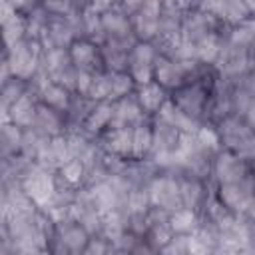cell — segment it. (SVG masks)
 Here are the masks:
<instances>
[{
    "instance_id": "cell-1",
    "label": "cell",
    "mask_w": 255,
    "mask_h": 255,
    "mask_svg": "<svg viewBox=\"0 0 255 255\" xmlns=\"http://www.w3.org/2000/svg\"><path fill=\"white\" fill-rule=\"evenodd\" d=\"M22 191L32 199L34 205L38 207H48L56 195H58V185L54 181V175L44 169V167H32L22 181Z\"/></svg>"
},
{
    "instance_id": "cell-2",
    "label": "cell",
    "mask_w": 255,
    "mask_h": 255,
    "mask_svg": "<svg viewBox=\"0 0 255 255\" xmlns=\"http://www.w3.org/2000/svg\"><path fill=\"white\" fill-rule=\"evenodd\" d=\"M157 50L149 42H137L129 52V76L135 84L143 86L153 82V70L157 62Z\"/></svg>"
},
{
    "instance_id": "cell-3",
    "label": "cell",
    "mask_w": 255,
    "mask_h": 255,
    "mask_svg": "<svg viewBox=\"0 0 255 255\" xmlns=\"http://www.w3.org/2000/svg\"><path fill=\"white\" fill-rule=\"evenodd\" d=\"M149 191V199H151V207L161 209V211H175L181 207V195H179V181L175 177L169 175H161L151 179V183L147 185Z\"/></svg>"
},
{
    "instance_id": "cell-4",
    "label": "cell",
    "mask_w": 255,
    "mask_h": 255,
    "mask_svg": "<svg viewBox=\"0 0 255 255\" xmlns=\"http://www.w3.org/2000/svg\"><path fill=\"white\" fill-rule=\"evenodd\" d=\"M159 2H143L141 8L131 16V30L137 42H149L159 36Z\"/></svg>"
},
{
    "instance_id": "cell-5",
    "label": "cell",
    "mask_w": 255,
    "mask_h": 255,
    "mask_svg": "<svg viewBox=\"0 0 255 255\" xmlns=\"http://www.w3.org/2000/svg\"><path fill=\"white\" fill-rule=\"evenodd\" d=\"M255 197V183L253 177L247 175L239 181L219 185V201L229 209V211H247L249 203Z\"/></svg>"
},
{
    "instance_id": "cell-6",
    "label": "cell",
    "mask_w": 255,
    "mask_h": 255,
    "mask_svg": "<svg viewBox=\"0 0 255 255\" xmlns=\"http://www.w3.org/2000/svg\"><path fill=\"white\" fill-rule=\"evenodd\" d=\"M217 131H219L221 143H225L229 151H235V153H239L255 135V129H251L249 124L237 116H225Z\"/></svg>"
},
{
    "instance_id": "cell-7",
    "label": "cell",
    "mask_w": 255,
    "mask_h": 255,
    "mask_svg": "<svg viewBox=\"0 0 255 255\" xmlns=\"http://www.w3.org/2000/svg\"><path fill=\"white\" fill-rule=\"evenodd\" d=\"M173 104L193 120H199L201 112L207 108V88L201 82H185L181 88L175 90Z\"/></svg>"
},
{
    "instance_id": "cell-8",
    "label": "cell",
    "mask_w": 255,
    "mask_h": 255,
    "mask_svg": "<svg viewBox=\"0 0 255 255\" xmlns=\"http://www.w3.org/2000/svg\"><path fill=\"white\" fill-rule=\"evenodd\" d=\"M249 58H251V50L249 48L235 46V44L227 42L223 46V50L219 52L215 64H217V70L223 76H237V74L245 72V68L249 66Z\"/></svg>"
},
{
    "instance_id": "cell-9",
    "label": "cell",
    "mask_w": 255,
    "mask_h": 255,
    "mask_svg": "<svg viewBox=\"0 0 255 255\" xmlns=\"http://www.w3.org/2000/svg\"><path fill=\"white\" fill-rule=\"evenodd\" d=\"M213 173L215 177L219 179L221 185L225 183H233V181H239L243 177H247V167L243 163V157L235 151H219L215 163H213Z\"/></svg>"
},
{
    "instance_id": "cell-10",
    "label": "cell",
    "mask_w": 255,
    "mask_h": 255,
    "mask_svg": "<svg viewBox=\"0 0 255 255\" xmlns=\"http://www.w3.org/2000/svg\"><path fill=\"white\" fill-rule=\"evenodd\" d=\"M145 112L141 110L135 96H128L120 102H114V120L110 128H135L143 124Z\"/></svg>"
},
{
    "instance_id": "cell-11",
    "label": "cell",
    "mask_w": 255,
    "mask_h": 255,
    "mask_svg": "<svg viewBox=\"0 0 255 255\" xmlns=\"http://www.w3.org/2000/svg\"><path fill=\"white\" fill-rule=\"evenodd\" d=\"M68 50L76 70L98 72V64H102V50L98 44L92 40H76Z\"/></svg>"
},
{
    "instance_id": "cell-12",
    "label": "cell",
    "mask_w": 255,
    "mask_h": 255,
    "mask_svg": "<svg viewBox=\"0 0 255 255\" xmlns=\"http://www.w3.org/2000/svg\"><path fill=\"white\" fill-rule=\"evenodd\" d=\"M157 120L163 122V124H167V126H171V128H175L181 133H195L201 128L199 122L193 120L191 116H187L183 110H179L173 104V100H165V104L157 112Z\"/></svg>"
},
{
    "instance_id": "cell-13",
    "label": "cell",
    "mask_w": 255,
    "mask_h": 255,
    "mask_svg": "<svg viewBox=\"0 0 255 255\" xmlns=\"http://www.w3.org/2000/svg\"><path fill=\"white\" fill-rule=\"evenodd\" d=\"M104 147L110 155L120 159H131L133 153V128H110L104 139Z\"/></svg>"
},
{
    "instance_id": "cell-14",
    "label": "cell",
    "mask_w": 255,
    "mask_h": 255,
    "mask_svg": "<svg viewBox=\"0 0 255 255\" xmlns=\"http://www.w3.org/2000/svg\"><path fill=\"white\" fill-rule=\"evenodd\" d=\"M88 243H90V235L76 221H66V225L60 223V247L66 253L80 255Z\"/></svg>"
},
{
    "instance_id": "cell-15",
    "label": "cell",
    "mask_w": 255,
    "mask_h": 255,
    "mask_svg": "<svg viewBox=\"0 0 255 255\" xmlns=\"http://www.w3.org/2000/svg\"><path fill=\"white\" fill-rule=\"evenodd\" d=\"M62 126H64V118L60 112L48 108V106H38V112H36V118H34V124H32V129L38 131L40 135L44 137H56L60 135L62 131Z\"/></svg>"
},
{
    "instance_id": "cell-16",
    "label": "cell",
    "mask_w": 255,
    "mask_h": 255,
    "mask_svg": "<svg viewBox=\"0 0 255 255\" xmlns=\"http://www.w3.org/2000/svg\"><path fill=\"white\" fill-rule=\"evenodd\" d=\"M36 112H38V106L32 102L30 94L24 92V94L10 106L8 120H12L18 128H32L34 118H36Z\"/></svg>"
},
{
    "instance_id": "cell-17",
    "label": "cell",
    "mask_w": 255,
    "mask_h": 255,
    "mask_svg": "<svg viewBox=\"0 0 255 255\" xmlns=\"http://www.w3.org/2000/svg\"><path fill=\"white\" fill-rule=\"evenodd\" d=\"M137 102L141 106V110L145 114H157L159 108L165 104V96H163V88L157 84V82H149V84H143L139 86L137 90Z\"/></svg>"
},
{
    "instance_id": "cell-18",
    "label": "cell",
    "mask_w": 255,
    "mask_h": 255,
    "mask_svg": "<svg viewBox=\"0 0 255 255\" xmlns=\"http://www.w3.org/2000/svg\"><path fill=\"white\" fill-rule=\"evenodd\" d=\"M112 120H114V102L104 100V102H98L94 106V110L90 112V116L84 122V128L90 133H98L104 128L112 126Z\"/></svg>"
},
{
    "instance_id": "cell-19",
    "label": "cell",
    "mask_w": 255,
    "mask_h": 255,
    "mask_svg": "<svg viewBox=\"0 0 255 255\" xmlns=\"http://www.w3.org/2000/svg\"><path fill=\"white\" fill-rule=\"evenodd\" d=\"M167 223H169L173 235H189L191 231H195L199 227V217H197L195 209L179 207L169 213Z\"/></svg>"
},
{
    "instance_id": "cell-20",
    "label": "cell",
    "mask_w": 255,
    "mask_h": 255,
    "mask_svg": "<svg viewBox=\"0 0 255 255\" xmlns=\"http://www.w3.org/2000/svg\"><path fill=\"white\" fill-rule=\"evenodd\" d=\"M40 98H42V104L60 112V114H66L72 106V100H70V92L54 82H50L42 92H40Z\"/></svg>"
},
{
    "instance_id": "cell-21",
    "label": "cell",
    "mask_w": 255,
    "mask_h": 255,
    "mask_svg": "<svg viewBox=\"0 0 255 255\" xmlns=\"http://www.w3.org/2000/svg\"><path fill=\"white\" fill-rule=\"evenodd\" d=\"M179 195H181V207H189V209H195L205 197L203 185L197 177H185L183 181H179Z\"/></svg>"
},
{
    "instance_id": "cell-22",
    "label": "cell",
    "mask_w": 255,
    "mask_h": 255,
    "mask_svg": "<svg viewBox=\"0 0 255 255\" xmlns=\"http://www.w3.org/2000/svg\"><path fill=\"white\" fill-rule=\"evenodd\" d=\"M229 42L251 50V46H255V16H249L243 22L235 24L229 32Z\"/></svg>"
},
{
    "instance_id": "cell-23",
    "label": "cell",
    "mask_w": 255,
    "mask_h": 255,
    "mask_svg": "<svg viewBox=\"0 0 255 255\" xmlns=\"http://www.w3.org/2000/svg\"><path fill=\"white\" fill-rule=\"evenodd\" d=\"M153 145V128L147 124H139L133 128V153L131 159H139L151 151Z\"/></svg>"
},
{
    "instance_id": "cell-24",
    "label": "cell",
    "mask_w": 255,
    "mask_h": 255,
    "mask_svg": "<svg viewBox=\"0 0 255 255\" xmlns=\"http://www.w3.org/2000/svg\"><path fill=\"white\" fill-rule=\"evenodd\" d=\"M135 82L129 76V72H112V90H110V102H120L128 96H131Z\"/></svg>"
},
{
    "instance_id": "cell-25",
    "label": "cell",
    "mask_w": 255,
    "mask_h": 255,
    "mask_svg": "<svg viewBox=\"0 0 255 255\" xmlns=\"http://www.w3.org/2000/svg\"><path fill=\"white\" fill-rule=\"evenodd\" d=\"M195 137H197V143L203 151H217L219 149V143H221V137H219V131L213 129V128H207V126H201L197 131H195Z\"/></svg>"
},
{
    "instance_id": "cell-26",
    "label": "cell",
    "mask_w": 255,
    "mask_h": 255,
    "mask_svg": "<svg viewBox=\"0 0 255 255\" xmlns=\"http://www.w3.org/2000/svg\"><path fill=\"white\" fill-rule=\"evenodd\" d=\"M60 173H62V177H64L66 183L76 185V183L82 181V177L86 173V165L80 159H70L64 165H60Z\"/></svg>"
},
{
    "instance_id": "cell-27",
    "label": "cell",
    "mask_w": 255,
    "mask_h": 255,
    "mask_svg": "<svg viewBox=\"0 0 255 255\" xmlns=\"http://www.w3.org/2000/svg\"><path fill=\"white\" fill-rule=\"evenodd\" d=\"M159 255H189L187 235H173L169 243L159 251Z\"/></svg>"
},
{
    "instance_id": "cell-28",
    "label": "cell",
    "mask_w": 255,
    "mask_h": 255,
    "mask_svg": "<svg viewBox=\"0 0 255 255\" xmlns=\"http://www.w3.org/2000/svg\"><path fill=\"white\" fill-rule=\"evenodd\" d=\"M129 255H153V247L147 243V241H139L131 251Z\"/></svg>"
},
{
    "instance_id": "cell-29",
    "label": "cell",
    "mask_w": 255,
    "mask_h": 255,
    "mask_svg": "<svg viewBox=\"0 0 255 255\" xmlns=\"http://www.w3.org/2000/svg\"><path fill=\"white\" fill-rule=\"evenodd\" d=\"M243 120L249 124V128H251V129H255V100H253V102H251V106L247 108V112H245Z\"/></svg>"
},
{
    "instance_id": "cell-30",
    "label": "cell",
    "mask_w": 255,
    "mask_h": 255,
    "mask_svg": "<svg viewBox=\"0 0 255 255\" xmlns=\"http://www.w3.org/2000/svg\"><path fill=\"white\" fill-rule=\"evenodd\" d=\"M14 255H48L44 249H18Z\"/></svg>"
},
{
    "instance_id": "cell-31",
    "label": "cell",
    "mask_w": 255,
    "mask_h": 255,
    "mask_svg": "<svg viewBox=\"0 0 255 255\" xmlns=\"http://www.w3.org/2000/svg\"><path fill=\"white\" fill-rule=\"evenodd\" d=\"M110 255H129V253H128V251H120V249H116V251L110 253Z\"/></svg>"
}]
</instances>
